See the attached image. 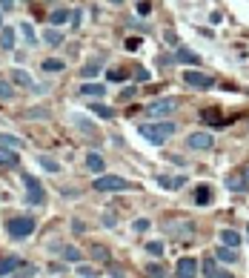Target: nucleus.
Here are the masks:
<instances>
[{
  "instance_id": "obj_14",
  "label": "nucleus",
  "mask_w": 249,
  "mask_h": 278,
  "mask_svg": "<svg viewBox=\"0 0 249 278\" xmlns=\"http://www.w3.org/2000/svg\"><path fill=\"white\" fill-rule=\"evenodd\" d=\"M158 184L163 189H180L183 184H186V178H183V175H175V178H169V175H158Z\"/></svg>"
},
{
  "instance_id": "obj_36",
  "label": "nucleus",
  "mask_w": 249,
  "mask_h": 278,
  "mask_svg": "<svg viewBox=\"0 0 249 278\" xmlns=\"http://www.w3.org/2000/svg\"><path fill=\"white\" fill-rule=\"evenodd\" d=\"M109 81H126V72H120V69L112 72V69H109Z\"/></svg>"
},
{
  "instance_id": "obj_35",
  "label": "nucleus",
  "mask_w": 249,
  "mask_h": 278,
  "mask_svg": "<svg viewBox=\"0 0 249 278\" xmlns=\"http://www.w3.org/2000/svg\"><path fill=\"white\" fill-rule=\"evenodd\" d=\"M126 49H129V52L141 49V37H129V40H126Z\"/></svg>"
},
{
  "instance_id": "obj_43",
  "label": "nucleus",
  "mask_w": 249,
  "mask_h": 278,
  "mask_svg": "<svg viewBox=\"0 0 249 278\" xmlns=\"http://www.w3.org/2000/svg\"><path fill=\"white\" fill-rule=\"evenodd\" d=\"M243 178H246V181H249V166H246V170H243Z\"/></svg>"
},
{
  "instance_id": "obj_27",
  "label": "nucleus",
  "mask_w": 249,
  "mask_h": 278,
  "mask_svg": "<svg viewBox=\"0 0 249 278\" xmlns=\"http://www.w3.org/2000/svg\"><path fill=\"white\" fill-rule=\"evenodd\" d=\"M246 184H249L246 178H229V181H226V187H229L232 192H243V189H246Z\"/></svg>"
},
{
  "instance_id": "obj_32",
  "label": "nucleus",
  "mask_w": 249,
  "mask_h": 278,
  "mask_svg": "<svg viewBox=\"0 0 249 278\" xmlns=\"http://www.w3.org/2000/svg\"><path fill=\"white\" fill-rule=\"evenodd\" d=\"M146 252L158 258V255H163V244H160V241H149V244H146Z\"/></svg>"
},
{
  "instance_id": "obj_15",
  "label": "nucleus",
  "mask_w": 249,
  "mask_h": 278,
  "mask_svg": "<svg viewBox=\"0 0 249 278\" xmlns=\"http://www.w3.org/2000/svg\"><path fill=\"white\" fill-rule=\"evenodd\" d=\"M0 49H6V52L15 49V29H12V26L0 29Z\"/></svg>"
},
{
  "instance_id": "obj_40",
  "label": "nucleus",
  "mask_w": 249,
  "mask_h": 278,
  "mask_svg": "<svg viewBox=\"0 0 249 278\" xmlns=\"http://www.w3.org/2000/svg\"><path fill=\"white\" fill-rule=\"evenodd\" d=\"M0 9H3V12L15 9V0H0Z\"/></svg>"
},
{
  "instance_id": "obj_3",
  "label": "nucleus",
  "mask_w": 249,
  "mask_h": 278,
  "mask_svg": "<svg viewBox=\"0 0 249 278\" xmlns=\"http://www.w3.org/2000/svg\"><path fill=\"white\" fill-rule=\"evenodd\" d=\"M35 218L29 215H20V218H12L9 224H6V230H9V238L12 241H23V238H29V235L35 233Z\"/></svg>"
},
{
  "instance_id": "obj_26",
  "label": "nucleus",
  "mask_w": 249,
  "mask_h": 278,
  "mask_svg": "<svg viewBox=\"0 0 249 278\" xmlns=\"http://www.w3.org/2000/svg\"><path fill=\"white\" fill-rule=\"evenodd\" d=\"M92 112H95V115H100V118H103V121H109V118H112V115H115V112H112V109H109V106H103V103H92Z\"/></svg>"
},
{
  "instance_id": "obj_5",
  "label": "nucleus",
  "mask_w": 249,
  "mask_h": 278,
  "mask_svg": "<svg viewBox=\"0 0 249 278\" xmlns=\"http://www.w3.org/2000/svg\"><path fill=\"white\" fill-rule=\"evenodd\" d=\"M146 112L155 115V118L175 115V112H178V98H158V100H152L149 106H146Z\"/></svg>"
},
{
  "instance_id": "obj_30",
  "label": "nucleus",
  "mask_w": 249,
  "mask_h": 278,
  "mask_svg": "<svg viewBox=\"0 0 249 278\" xmlns=\"http://www.w3.org/2000/svg\"><path fill=\"white\" fill-rule=\"evenodd\" d=\"M15 98V89H12V83L0 81V100H12Z\"/></svg>"
},
{
  "instance_id": "obj_17",
  "label": "nucleus",
  "mask_w": 249,
  "mask_h": 278,
  "mask_svg": "<svg viewBox=\"0 0 249 278\" xmlns=\"http://www.w3.org/2000/svg\"><path fill=\"white\" fill-rule=\"evenodd\" d=\"M69 18H72V12H69V9H54L52 15H49V23H52V26H63V23H66Z\"/></svg>"
},
{
  "instance_id": "obj_1",
  "label": "nucleus",
  "mask_w": 249,
  "mask_h": 278,
  "mask_svg": "<svg viewBox=\"0 0 249 278\" xmlns=\"http://www.w3.org/2000/svg\"><path fill=\"white\" fill-rule=\"evenodd\" d=\"M138 132H141V138H146L149 144L160 146V144H166L172 135H175V124H172V121H155V124H141V126H138Z\"/></svg>"
},
{
  "instance_id": "obj_33",
  "label": "nucleus",
  "mask_w": 249,
  "mask_h": 278,
  "mask_svg": "<svg viewBox=\"0 0 249 278\" xmlns=\"http://www.w3.org/2000/svg\"><path fill=\"white\" fill-rule=\"evenodd\" d=\"M132 230L135 233H146V230H149V218H138V221L132 224Z\"/></svg>"
},
{
  "instance_id": "obj_12",
  "label": "nucleus",
  "mask_w": 249,
  "mask_h": 278,
  "mask_svg": "<svg viewBox=\"0 0 249 278\" xmlns=\"http://www.w3.org/2000/svg\"><path fill=\"white\" fill-rule=\"evenodd\" d=\"M201 269H204V275H209V278H226V269L218 267V258H204Z\"/></svg>"
},
{
  "instance_id": "obj_39",
  "label": "nucleus",
  "mask_w": 249,
  "mask_h": 278,
  "mask_svg": "<svg viewBox=\"0 0 249 278\" xmlns=\"http://www.w3.org/2000/svg\"><path fill=\"white\" fill-rule=\"evenodd\" d=\"M95 258H98V261H109V255H106L103 247H95Z\"/></svg>"
},
{
  "instance_id": "obj_37",
  "label": "nucleus",
  "mask_w": 249,
  "mask_h": 278,
  "mask_svg": "<svg viewBox=\"0 0 249 278\" xmlns=\"http://www.w3.org/2000/svg\"><path fill=\"white\" fill-rule=\"evenodd\" d=\"M80 20H83V12H80V9H78V12H72V26L78 29V26H80Z\"/></svg>"
},
{
  "instance_id": "obj_6",
  "label": "nucleus",
  "mask_w": 249,
  "mask_h": 278,
  "mask_svg": "<svg viewBox=\"0 0 249 278\" xmlns=\"http://www.w3.org/2000/svg\"><path fill=\"white\" fill-rule=\"evenodd\" d=\"M183 81H186L189 86H195V89H212V86H215L212 75L198 72V69H186V72H183Z\"/></svg>"
},
{
  "instance_id": "obj_21",
  "label": "nucleus",
  "mask_w": 249,
  "mask_h": 278,
  "mask_svg": "<svg viewBox=\"0 0 249 278\" xmlns=\"http://www.w3.org/2000/svg\"><path fill=\"white\" fill-rule=\"evenodd\" d=\"M40 69H43V72H60V69H66V63L57 61V58H49V61L40 63Z\"/></svg>"
},
{
  "instance_id": "obj_25",
  "label": "nucleus",
  "mask_w": 249,
  "mask_h": 278,
  "mask_svg": "<svg viewBox=\"0 0 249 278\" xmlns=\"http://www.w3.org/2000/svg\"><path fill=\"white\" fill-rule=\"evenodd\" d=\"M20 35H23V40H26L29 46L37 43V37H35V32H32V26H29V23H20Z\"/></svg>"
},
{
  "instance_id": "obj_2",
  "label": "nucleus",
  "mask_w": 249,
  "mask_h": 278,
  "mask_svg": "<svg viewBox=\"0 0 249 278\" xmlns=\"http://www.w3.org/2000/svg\"><path fill=\"white\" fill-rule=\"evenodd\" d=\"M92 187L98 189V192H129L135 184H129L120 175H98V178L92 181Z\"/></svg>"
},
{
  "instance_id": "obj_16",
  "label": "nucleus",
  "mask_w": 249,
  "mask_h": 278,
  "mask_svg": "<svg viewBox=\"0 0 249 278\" xmlns=\"http://www.w3.org/2000/svg\"><path fill=\"white\" fill-rule=\"evenodd\" d=\"M86 166H89L92 172H103V166H106V161H103V155H98V152H89L86 155Z\"/></svg>"
},
{
  "instance_id": "obj_13",
  "label": "nucleus",
  "mask_w": 249,
  "mask_h": 278,
  "mask_svg": "<svg viewBox=\"0 0 249 278\" xmlns=\"http://www.w3.org/2000/svg\"><path fill=\"white\" fill-rule=\"evenodd\" d=\"M215 258L223 261V264H235V261H238V252H235V247H226V244H221V247L215 250Z\"/></svg>"
},
{
  "instance_id": "obj_38",
  "label": "nucleus",
  "mask_w": 249,
  "mask_h": 278,
  "mask_svg": "<svg viewBox=\"0 0 249 278\" xmlns=\"http://www.w3.org/2000/svg\"><path fill=\"white\" fill-rule=\"evenodd\" d=\"M146 272H149V275H163V269H160V264H149V267H146Z\"/></svg>"
},
{
  "instance_id": "obj_34",
  "label": "nucleus",
  "mask_w": 249,
  "mask_h": 278,
  "mask_svg": "<svg viewBox=\"0 0 249 278\" xmlns=\"http://www.w3.org/2000/svg\"><path fill=\"white\" fill-rule=\"evenodd\" d=\"M135 78H138L141 83H146V81H149V69H143V66H138V72H135Z\"/></svg>"
},
{
  "instance_id": "obj_24",
  "label": "nucleus",
  "mask_w": 249,
  "mask_h": 278,
  "mask_svg": "<svg viewBox=\"0 0 249 278\" xmlns=\"http://www.w3.org/2000/svg\"><path fill=\"white\" fill-rule=\"evenodd\" d=\"M43 40H46V43H52V46H57V43H63V35L57 32V29H46Z\"/></svg>"
},
{
  "instance_id": "obj_10",
  "label": "nucleus",
  "mask_w": 249,
  "mask_h": 278,
  "mask_svg": "<svg viewBox=\"0 0 249 278\" xmlns=\"http://www.w3.org/2000/svg\"><path fill=\"white\" fill-rule=\"evenodd\" d=\"M20 163L18 152H12L9 146H0V170H15Z\"/></svg>"
},
{
  "instance_id": "obj_28",
  "label": "nucleus",
  "mask_w": 249,
  "mask_h": 278,
  "mask_svg": "<svg viewBox=\"0 0 249 278\" xmlns=\"http://www.w3.org/2000/svg\"><path fill=\"white\" fill-rule=\"evenodd\" d=\"M40 166H43L46 172H60V163L54 161V158H46V155L40 158Z\"/></svg>"
},
{
  "instance_id": "obj_41",
  "label": "nucleus",
  "mask_w": 249,
  "mask_h": 278,
  "mask_svg": "<svg viewBox=\"0 0 249 278\" xmlns=\"http://www.w3.org/2000/svg\"><path fill=\"white\" fill-rule=\"evenodd\" d=\"M103 224H106V227H115V215H112V212H106V215H103Z\"/></svg>"
},
{
  "instance_id": "obj_45",
  "label": "nucleus",
  "mask_w": 249,
  "mask_h": 278,
  "mask_svg": "<svg viewBox=\"0 0 249 278\" xmlns=\"http://www.w3.org/2000/svg\"><path fill=\"white\" fill-rule=\"evenodd\" d=\"M0 29H3V15H0Z\"/></svg>"
},
{
  "instance_id": "obj_9",
  "label": "nucleus",
  "mask_w": 249,
  "mask_h": 278,
  "mask_svg": "<svg viewBox=\"0 0 249 278\" xmlns=\"http://www.w3.org/2000/svg\"><path fill=\"white\" fill-rule=\"evenodd\" d=\"M20 267H23L20 255H6V258H0V275H12V272H18Z\"/></svg>"
},
{
  "instance_id": "obj_44",
  "label": "nucleus",
  "mask_w": 249,
  "mask_h": 278,
  "mask_svg": "<svg viewBox=\"0 0 249 278\" xmlns=\"http://www.w3.org/2000/svg\"><path fill=\"white\" fill-rule=\"evenodd\" d=\"M109 3H123V0H109Z\"/></svg>"
},
{
  "instance_id": "obj_18",
  "label": "nucleus",
  "mask_w": 249,
  "mask_h": 278,
  "mask_svg": "<svg viewBox=\"0 0 249 278\" xmlns=\"http://www.w3.org/2000/svg\"><path fill=\"white\" fill-rule=\"evenodd\" d=\"M221 244H226V247H238L240 235L235 233V230H221Z\"/></svg>"
},
{
  "instance_id": "obj_22",
  "label": "nucleus",
  "mask_w": 249,
  "mask_h": 278,
  "mask_svg": "<svg viewBox=\"0 0 249 278\" xmlns=\"http://www.w3.org/2000/svg\"><path fill=\"white\" fill-rule=\"evenodd\" d=\"M12 78H15V83H18V86H26V89H32V86H35V83H32V78H29L23 69H15V72H12Z\"/></svg>"
},
{
  "instance_id": "obj_19",
  "label": "nucleus",
  "mask_w": 249,
  "mask_h": 278,
  "mask_svg": "<svg viewBox=\"0 0 249 278\" xmlns=\"http://www.w3.org/2000/svg\"><path fill=\"white\" fill-rule=\"evenodd\" d=\"M80 95H86V98H100V95H103V86H100V83H83V86H80Z\"/></svg>"
},
{
  "instance_id": "obj_20",
  "label": "nucleus",
  "mask_w": 249,
  "mask_h": 278,
  "mask_svg": "<svg viewBox=\"0 0 249 278\" xmlns=\"http://www.w3.org/2000/svg\"><path fill=\"white\" fill-rule=\"evenodd\" d=\"M60 255H63V261H72V264H80V258H83L78 247H63Z\"/></svg>"
},
{
  "instance_id": "obj_7",
  "label": "nucleus",
  "mask_w": 249,
  "mask_h": 278,
  "mask_svg": "<svg viewBox=\"0 0 249 278\" xmlns=\"http://www.w3.org/2000/svg\"><path fill=\"white\" fill-rule=\"evenodd\" d=\"M212 144H215L212 132H192V135L186 138V146H189V149H212Z\"/></svg>"
},
{
  "instance_id": "obj_29",
  "label": "nucleus",
  "mask_w": 249,
  "mask_h": 278,
  "mask_svg": "<svg viewBox=\"0 0 249 278\" xmlns=\"http://www.w3.org/2000/svg\"><path fill=\"white\" fill-rule=\"evenodd\" d=\"M0 146L15 149V146H23V144H20V138H15V135H0Z\"/></svg>"
},
{
  "instance_id": "obj_4",
  "label": "nucleus",
  "mask_w": 249,
  "mask_h": 278,
  "mask_svg": "<svg viewBox=\"0 0 249 278\" xmlns=\"http://www.w3.org/2000/svg\"><path fill=\"white\" fill-rule=\"evenodd\" d=\"M23 184H26V204L29 206H40L46 201V192H43V184L32 175H23Z\"/></svg>"
},
{
  "instance_id": "obj_23",
  "label": "nucleus",
  "mask_w": 249,
  "mask_h": 278,
  "mask_svg": "<svg viewBox=\"0 0 249 278\" xmlns=\"http://www.w3.org/2000/svg\"><path fill=\"white\" fill-rule=\"evenodd\" d=\"M195 201H198L201 206H206L209 201H212V189H209V187H198V189H195Z\"/></svg>"
},
{
  "instance_id": "obj_8",
  "label": "nucleus",
  "mask_w": 249,
  "mask_h": 278,
  "mask_svg": "<svg viewBox=\"0 0 249 278\" xmlns=\"http://www.w3.org/2000/svg\"><path fill=\"white\" fill-rule=\"evenodd\" d=\"M175 269H178V275H180V278H195V275H198V269H201V264H198L195 258H180Z\"/></svg>"
},
{
  "instance_id": "obj_42",
  "label": "nucleus",
  "mask_w": 249,
  "mask_h": 278,
  "mask_svg": "<svg viewBox=\"0 0 249 278\" xmlns=\"http://www.w3.org/2000/svg\"><path fill=\"white\" fill-rule=\"evenodd\" d=\"M78 272H80V275H95V269H92V267H80Z\"/></svg>"
},
{
  "instance_id": "obj_31",
  "label": "nucleus",
  "mask_w": 249,
  "mask_h": 278,
  "mask_svg": "<svg viewBox=\"0 0 249 278\" xmlns=\"http://www.w3.org/2000/svg\"><path fill=\"white\" fill-rule=\"evenodd\" d=\"M98 66H95V63H89V66H83V69H80V75H83V78H86V81H92V78H98Z\"/></svg>"
},
{
  "instance_id": "obj_11",
  "label": "nucleus",
  "mask_w": 249,
  "mask_h": 278,
  "mask_svg": "<svg viewBox=\"0 0 249 278\" xmlns=\"http://www.w3.org/2000/svg\"><path fill=\"white\" fill-rule=\"evenodd\" d=\"M175 61L186 63V66H198V63H201V54H195L192 49H186V46H178V49H175Z\"/></svg>"
}]
</instances>
